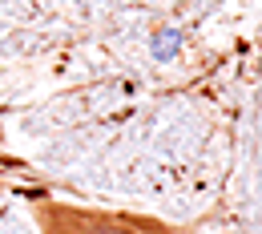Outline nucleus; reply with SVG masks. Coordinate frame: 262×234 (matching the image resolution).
Segmentation results:
<instances>
[{
    "label": "nucleus",
    "instance_id": "f257e3e1",
    "mask_svg": "<svg viewBox=\"0 0 262 234\" xmlns=\"http://www.w3.org/2000/svg\"><path fill=\"white\" fill-rule=\"evenodd\" d=\"M173 49H178V33H162V36H158V45H154V57H158V61H169Z\"/></svg>",
    "mask_w": 262,
    "mask_h": 234
},
{
    "label": "nucleus",
    "instance_id": "f03ea898",
    "mask_svg": "<svg viewBox=\"0 0 262 234\" xmlns=\"http://www.w3.org/2000/svg\"><path fill=\"white\" fill-rule=\"evenodd\" d=\"M93 234H125V230H117V226H97Z\"/></svg>",
    "mask_w": 262,
    "mask_h": 234
}]
</instances>
